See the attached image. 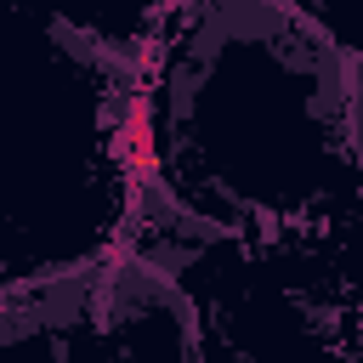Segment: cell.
Returning <instances> with one entry per match:
<instances>
[{
	"mask_svg": "<svg viewBox=\"0 0 363 363\" xmlns=\"http://www.w3.org/2000/svg\"><path fill=\"white\" fill-rule=\"evenodd\" d=\"M113 147H119V164H125L130 182H153V176H159V136H153L147 102H130V108H125Z\"/></svg>",
	"mask_w": 363,
	"mask_h": 363,
	"instance_id": "obj_1",
	"label": "cell"
}]
</instances>
